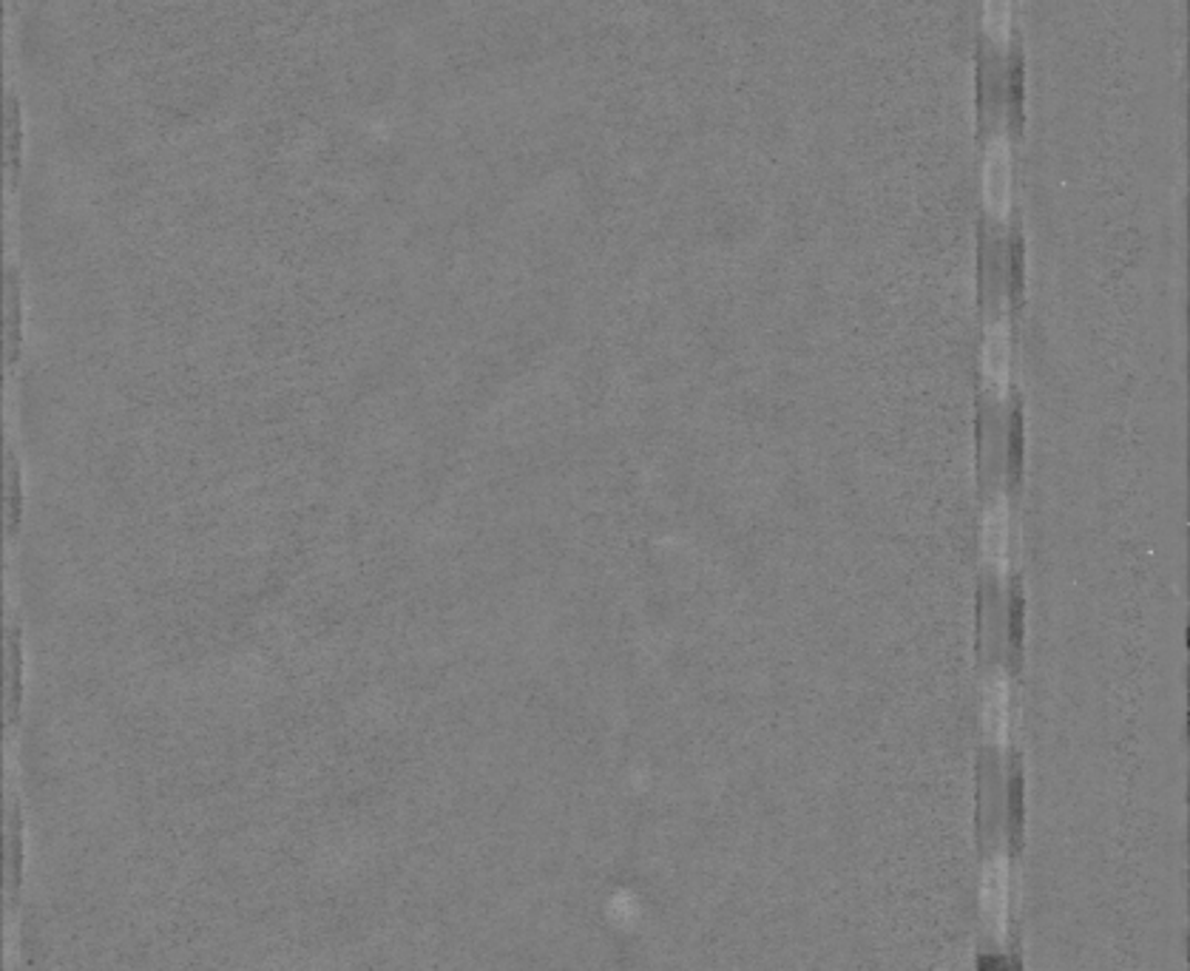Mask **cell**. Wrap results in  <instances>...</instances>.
<instances>
[{
    "label": "cell",
    "mask_w": 1190,
    "mask_h": 971,
    "mask_svg": "<svg viewBox=\"0 0 1190 971\" xmlns=\"http://www.w3.org/2000/svg\"><path fill=\"white\" fill-rule=\"evenodd\" d=\"M1014 199V159L1006 134L989 140L983 157V205L997 223H1006Z\"/></svg>",
    "instance_id": "6da1fadb"
},
{
    "label": "cell",
    "mask_w": 1190,
    "mask_h": 971,
    "mask_svg": "<svg viewBox=\"0 0 1190 971\" xmlns=\"http://www.w3.org/2000/svg\"><path fill=\"white\" fill-rule=\"evenodd\" d=\"M1008 903H1012V872H1008V860L1001 855L989 860L981 880L983 920L997 940L1006 938Z\"/></svg>",
    "instance_id": "7a4b0ae2"
},
{
    "label": "cell",
    "mask_w": 1190,
    "mask_h": 971,
    "mask_svg": "<svg viewBox=\"0 0 1190 971\" xmlns=\"http://www.w3.org/2000/svg\"><path fill=\"white\" fill-rule=\"evenodd\" d=\"M981 364L986 390L994 392L997 399H1006L1008 384H1012V330H1008L1006 319L989 324Z\"/></svg>",
    "instance_id": "3957f363"
},
{
    "label": "cell",
    "mask_w": 1190,
    "mask_h": 971,
    "mask_svg": "<svg viewBox=\"0 0 1190 971\" xmlns=\"http://www.w3.org/2000/svg\"><path fill=\"white\" fill-rule=\"evenodd\" d=\"M981 548H983V557H986V562L994 568V571H1001V574L1008 571V551H1012V515H1008L1006 497H997V500L989 506L986 517H983Z\"/></svg>",
    "instance_id": "277c9868"
},
{
    "label": "cell",
    "mask_w": 1190,
    "mask_h": 971,
    "mask_svg": "<svg viewBox=\"0 0 1190 971\" xmlns=\"http://www.w3.org/2000/svg\"><path fill=\"white\" fill-rule=\"evenodd\" d=\"M1012 724V685L1003 671H994L983 685V727L994 742L1006 744Z\"/></svg>",
    "instance_id": "5b68a950"
},
{
    "label": "cell",
    "mask_w": 1190,
    "mask_h": 971,
    "mask_svg": "<svg viewBox=\"0 0 1190 971\" xmlns=\"http://www.w3.org/2000/svg\"><path fill=\"white\" fill-rule=\"evenodd\" d=\"M1012 23L1014 0H983V32L1001 52L1012 43Z\"/></svg>",
    "instance_id": "8992f818"
}]
</instances>
